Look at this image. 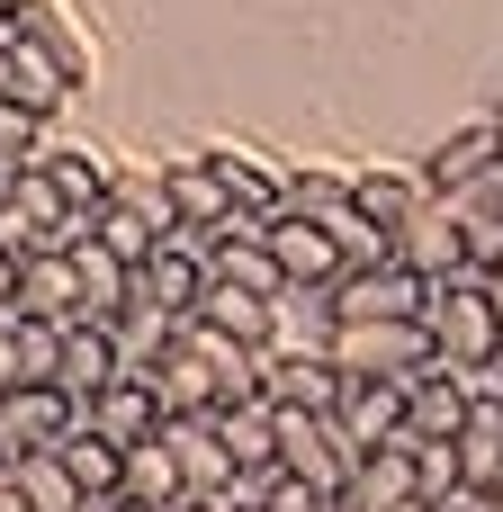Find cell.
I'll list each match as a JSON object with an SVG mask.
<instances>
[{
  "mask_svg": "<svg viewBox=\"0 0 503 512\" xmlns=\"http://www.w3.org/2000/svg\"><path fill=\"white\" fill-rule=\"evenodd\" d=\"M207 162H216L234 216H279V207H288V171H270L252 144H207Z\"/></svg>",
  "mask_w": 503,
  "mask_h": 512,
  "instance_id": "19",
  "label": "cell"
},
{
  "mask_svg": "<svg viewBox=\"0 0 503 512\" xmlns=\"http://www.w3.org/2000/svg\"><path fill=\"white\" fill-rule=\"evenodd\" d=\"M135 378H153V396H162V414H216V369L189 351V333L153 360V369H135Z\"/></svg>",
  "mask_w": 503,
  "mask_h": 512,
  "instance_id": "21",
  "label": "cell"
},
{
  "mask_svg": "<svg viewBox=\"0 0 503 512\" xmlns=\"http://www.w3.org/2000/svg\"><path fill=\"white\" fill-rule=\"evenodd\" d=\"M432 288H441V279H423V270H405V261H378V270H342V279H333V315H342V324H360V315H396V324H423V315H432Z\"/></svg>",
  "mask_w": 503,
  "mask_h": 512,
  "instance_id": "5",
  "label": "cell"
},
{
  "mask_svg": "<svg viewBox=\"0 0 503 512\" xmlns=\"http://www.w3.org/2000/svg\"><path fill=\"white\" fill-rule=\"evenodd\" d=\"M333 360H342V378H423V369H441V351H432V324H396V315H360V324H333Z\"/></svg>",
  "mask_w": 503,
  "mask_h": 512,
  "instance_id": "3",
  "label": "cell"
},
{
  "mask_svg": "<svg viewBox=\"0 0 503 512\" xmlns=\"http://www.w3.org/2000/svg\"><path fill=\"white\" fill-rule=\"evenodd\" d=\"M216 432H225V450H234V468H243V477H270V468H279V405H270V396L225 405V414H216Z\"/></svg>",
  "mask_w": 503,
  "mask_h": 512,
  "instance_id": "22",
  "label": "cell"
},
{
  "mask_svg": "<svg viewBox=\"0 0 503 512\" xmlns=\"http://www.w3.org/2000/svg\"><path fill=\"white\" fill-rule=\"evenodd\" d=\"M63 468L81 477L90 504H117V495H126V441H108V432H90V423L63 441Z\"/></svg>",
  "mask_w": 503,
  "mask_h": 512,
  "instance_id": "26",
  "label": "cell"
},
{
  "mask_svg": "<svg viewBox=\"0 0 503 512\" xmlns=\"http://www.w3.org/2000/svg\"><path fill=\"white\" fill-rule=\"evenodd\" d=\"M45 126H54V117H36V108L0 99V162H9V171H18V162H45V144H54Z\"/></svg>",
  "mask_w": 503,
  "mask_h": 512,
  "instance_id": "32",
  "label": "cell"
},
{
  "mask_svg": "<svg viewBox=\"0 0 503 512\" xmlns=\"http://www.w3.org/2000/svg\"><path fill=\"white\" fill-rule=\"evenodd\" d=\"M54 378H63L81 405H90L99 387H117V378H126L117 333H108V324H90V315H72V324H63V360H54Z\"/></svg>",
  "mask_w": 503,
  "mask_h": 512,
  "instance_id": "14",
  "label": "cell"
},
{
  "mask_svg": "<svg viewBox=\"0 0 503 512\" xmlns=\"http://www.w3.org/2000/svg\"><path fill=\"white\" fill-rule=\"evenodd\" d=\"M333 423H342L360 450H378V441H405V378H342V405H333Z\"/></svg>",
  "mask_w": 503,
  "mask_h": 512,
  "instance_id": "15",
  "label": "cell"
},
{
  "mask_svg": "<svg viewBox=\"0 0 503 512\" xmlns=\"http://www.w3.org/2000/svg\"><path fill=\"white\" fill-rule=\"evenodd\" d=\"M351 198V171H288V207L297 216H333Z\"/></svg>",
  "mask_w": 503,
  "mask_h": 512,
  "instance_id": "33",
  "label": "cell"
},
{
  "mask_svg": "<svg viewBox=\"0 0 503 512\" xmlns=\"http://www.w3.org/2000/svg\"><path fill=\"white\" fill-rule=\"evenodd\" d=\"M9 468H18V495H27V512H90L81 477L63 468V450H27V459H9Z\"/></svg>",
  "mask_w": 503,
  "mask_h": 512,
  "instance_id": "29",
  "label": "cell"
},
{
  "mask_svg": "<svg viewBox=\"0 0 503 512\" xmlns=\"http://www.w3.org/2000/svg\"><path fill=\"white\" fill-rule=\"evenodd\" d=\"M270 252H279V270H288V288H333V279H342L333 234H324L315 216H297V207L270 216Z\"/></svg>",
  "mask_w": 503,
  "mask_h": 512,
  "instance_id": "13",
  "label": "cell"
},
{
  "mask_svg": "<svg viewBox=\"0 0 503 512\" xmlns=\"http://www.w3.org/2000/svg\"><path fill=\"white\" fill-rule=\"evenodd\" d=\"M495 135H503V99H495Z\"/></svg>",
  "mask_w": 503,
  "mask_h": 512,
  "instance_id": "43",
  "label": "cell"
},
{
  "mask_svg": "<svg viewBox=\"0 0 503 512\" xmlns=\"http://www.w3.org/2000/svg\"><path fill=\"white\" fill-rule=\"evenodd\" d=\"M405 512H432V504H405Z\"/></svg>",
  "mask_w": 503,
  "mask_h": 512,
  "instance_id": "45",
  "label": "cell"
},
{
  "mask_svg": "<svg viewBox=\"0 0 503 512\" xmlns=\"http://www.w3.org/2000/svg\"><path fill=\"white\" fill-rule=\"evenodd\" d=\"M9 315H36V324H72V315H81V270H72V252H27Z\"/></svg>",
  "mask_w": 503,
  "mask_h": 512,
  "instance_id": "17",
  "label": "cell"
},
{
  "mask_svg": "<svg viewBox=\"0 0 503 512\" xmlns=\"http://www.w3.org/2000/svg\"><path fill=\"white\" fill-rule=\"evenodd\" d=\"M423 198H432V180H423V171H387V162H378V171H351V207H360L369 225H387V234H396Z\"/></svg>",
  "mask_w": 503,
  "mask_h": 512,
  "instance_id": "23",
  "label": "cell"
},
{
  "mask_svg": "<svg viewBox=\"0 0 503 512\" xmlns=\"http://www.w3.org/2000/svg\"><path fill=\"white\" fill-rule=\"evenodd\" d=\"M0 180H9V162H0Z\"/></svg>",
  "mask_w": 503,
  "mask_h": 512,
  "instance_id": "46",
  "label": "cell"
},
{
  "mask_svg": "<svg viewBox=\"0 0 503 512\" xmlns=\"http://www.w3.org/2000/svg\"><path fill=\"white\" fill-rule=\"evenodd\" d=\"M162 432H171V459H180V486H189L198 504H225L243 468H234V450H225V432H216V414H171Z\"/></svg>",
  "mask_w": 503,
  "mask_h": 512,
  "instance_id": "9",
  "label": "cell"
},
{
  "mask_svg": "<svg viewBox=\"0 0 503 512\" xmlns=\"http://www.w3.org/2000/svg\"><path fill=\"white\" fill-rule=\"evenodd\" d=\"M54 360H63V324L18 315V369H27V378H54Z\"/></svg>",
  "mask_w": 503,
  "mask_h": 512,
  "instance_id": "34",
  "label": "cell"
},
{
  "mask_svg": "<svg viewBox=\"0 0 503 512\" xmlns=\"http://www.w3.org/2000/svg\"><path fill=\"white\" fill-rule=\"evenodd\" d=\"M486 297H495V315H503V261H495V270H486Z\"/></svg>",
  "mask_w": 503,
  "mask_h": 512,
  "instance_id": "38",
  "label": "cell"
},
{
  "mask_svg": "<svg viewBox=\"0 0 503 512\" xmlns=\"http://www.w3.org/2000/svg\"><path fill=\"white\" fill-rule=\"evenodd\" d=\"M18 270H27V252H9V243H0V306L18 297Z\"/></svg>",
  "mask_w": 503,
  "mask_h": 512,
  "instance_id": "36",
  "label": "cell"
},
{
  "mask_svg": "<svg viewBox=\"0 0 503 512\" xmlns=\"http://www.w3.org/2000/svg\"><path fill=\"white\" fill-rule=\"evenodd\" d=\"M45 180L63 189L72 216H99V207L117 198V162H99L90 144H45Z\"/></svg>",
  "mask_w": 503,
  "mask_h": 512,
  "instance_id": "20",
  "label": "cell"
},
{
  "mask_svg": "<svg viewBox=\"0 0 503 512\" xmlns=\"http://www.w3.org/2000/svg\"><path fill=\"white\" fill-rule=\"evenodd\" d=\"M486 162H503V135H495V117H477V126H459V135H450V144H441V153L423 162V180H432L441 198H459V189H468V180H477Z\"/></svg>",
  "mask_w": 503,
  "mask_h": 512,
  "instance_id": "25",
  "label": "cell"
},
{
  "mask_svg": "<svg viewBox=\"0 0 503 512\" xmlns=\"http://www.w3.org/2000/svg\"><path fill=\"white\" fill-rule=\"evenodd\" d=\"M180 512H225V504H198V495H189V504H180Z\"/></svg>",
  "mask_w": 503,
  "mask_h": 512,
  "instance_id": "40",
  "label": "cell"
},
{
  "mask_svg": "<svg viewBox=\"0 0 503 512\" xmlns=\"http://www.w3.org/2000/svg\"><path fill=\"white\" fill-rule=\"evenodd\" d=\"M9 18H18V0H0V27H9Z\"/></svg>",
  "mask_w": 503,
  "mask_h": 512,
  "instance_id": "41",
  "label": "cell"
},
{
  "mask_svg": "<svg viewBox=\"0 0 503 512\" xmlns=\"http://www.w3.org/2000/svg\"><path fill=\"white\" fill-rule=\"evenodd\" d=\"M0 468H9V441H0Z\"/></svg>",
  "mask_w": 503,
  "mask_h": 512,
  "instance_id": "44",
  "label": "cell"
},
{
  "mask_svg": "<svg viewBox=\"0 0 503 512\" xmlns=\"http://www.w3.org/2000/svg\"><path fill=\"white\" fill-rule=\"evenodd\" d=\"M18 378H27V369H18V315L0 306V387H18Z\"/></svg>",
  "mask_w": 503,
  "mask_h": 512,
  "instance_id": "35",
  "label": "cell"
},
{
  "mask_svg": "<svg viewBox=\"0 0 503 512\" xmlns=\"http://www.w3.org/2000/svg\"><path fill=\"white\" fill-rule=\"evenodd\" d=\"M459 486H468V468H459V441H414V495L441 512Z\"/></svg>",
  "mask_w": 503,
  "mask_h": 512,
  "instance_id": "31",
  "label": "cell"
},
{
  "mask_svg": "<svg viewBox=\"0 0 503 512\" xmlns=\"http://www.w3.org/2000/svg\"><path fill=\"white\" fill-rule=\"evenodd\" d=\"M198 324H216V333H234V342L270 351V297H252V288H234V279H207V297H198Z\"/></svg>",
  "mask_w": 503,
  "mask_h": 512,
  "instance_id": "28",
  "label": "cell"
},
{
  "mask_svg": "<svg viewBox=\"0 0 503 512\" xmlns=\"http://www.w3.org/2000/svg\"><path fill=\"white\" fill-rule=\"evenodd\" d=\"M396 261L405 270H423V279H459L468 270V225H459V198H423L405 225H396Z\"/></svg>",
  "mask_w": 503,
  "mask_h": 512,
  "instance_id": "7",
  "label": "cell"
},
{
  "mask_svg": "<svg viewBox=\"0 0 503 512\" xmlns=\"http://www.w3.org/2000/svg\"><path fill=\"white\" fill-rule=\"evenodd\" d=\"M423 324H432V351L450 369H503V315H495V297H486V270L441 279Z\"/></svg>",
  "mask_w": 503,
  "mask_h": 512,
  "instance_id": "1",
  "label": "cell"
},
{
  "mask_svg": "<svg viewBox=\"0 0 503 512\" xmlns=\"http://www.w3.org/2000/svg\"><path fill=\"white\" fill-rule=\"evenodd\" d=\"M0 512H27V495H18V468H0Z\"/></svg>",
  "mask_w": 503,
  "mask_h": 512,
  "instance_id": "37",
  "label": "cell"
},
{
  "mask_svg": "<svg viewBox=\"0 0 503 512\" xmlns=\"http://www.w3.org/2000/svg\"><path fill=\"white\" fill-rule=\"evenodd\" d=\"M72 432H81V396H72L63 378H18V387H0V441H9V459L63 450Z\"/></svg>",
  "mask_w": 503,
  "mask_h": 512,
  "instance_id": "4",
  "label": "cell"
},
{
  "mask_svg": "<svg viewBox=\"0 0 503 512\" xmlns=\"http://www.w3.org/2000/svg\"><path fill=\"white\" fill-rule=\"evenodd\" d=\"M81 234H90V216L63 207V189L45 180V162H18L0 180V243L9 252H72Z\"/></svg>",
  "mask_w": 503,
  "mask_h": 512,
  "instance_id": "2",
  "label": "cell"
},
{
  "mask_svg": "<svg viewBox=\"0 0 503 512\" xmlns=\"http://www.w3.org/2000/svg\"><path fill=\"white\" fill-rule=\"evenodd\" d=\"M72 270H81V315H90V324H108V315L135 297V270H126L99 234H81V243H72Z\"/></svg>",
  "mask_w": 503,
  "mask_h": 512,
  "instance_id": "24",
  "label": "cell"
},
{
  "mask_svg": "<svg viewBox=\"0 0 503 512\" xmlns=\"http://www.w3.org/2000/svg\"><path fill=\"white\" fill-rule=\"evenodd\" d=\"M81 423H90V432H108V441H126V450H135V441H153V432H162V423H171V414H162V396H153V378H135V369H126V378H117V387H99V396H90V405H81Z\"/></svg>",
  "mask_w": 503,
  "mask_h": 512,
  "instance_id": "16",
  "label": "cell"
},
{
  "mask_svg": "<svg viewBox=\"0 0 503 512\" xmlns=\"http://www.w3.org/2000/svg\"><path fill=\"white\" fill-rule=\"evenodd\" d=\"M162 189H171V216H180V234H216L225 216H234V198H225V180H216V162H207V144L198 153H171L162 162Z\"/></svg>",
  "mask_w": 503,
  "mask_h": 512,
  "instance_id": "12",
  "label": "cell"
},
{
  "mask_svg": "<svg viewBox=\"0 0 503 512\" xmlns=\"http://www.w3.org/2000/svg\"><path fill=\"white\" fill-rule=\"evenodd\" d=\"M360 512H405L423 504L414 495V441H378V450H360V468H351V486H342Z\"/></svg>",
  "mask_w": 503,
  "mask_h": 512,
  "instance_id": "18",
  "label": "cell"
},
{
  "mask_svg": "<svg viewBox=\"0 0 503 512\" xmlns=\"http://www.w3.org/2000/svg\"><path fill=\"white\" fill-rule=\"evenodd\" d=\"M117 504H189V486H180V459H171V432H153V441H135L126 450V495Z\"/></svg>",
  "mask_w": 503,
  "mask_h": 512,
  "instance_id": "27",
  "label": "cell"
},
{
  "mask_svg": "<svg viewBox=\"0 0 503 512\" xmlns=\"http://www.w3.org/2000/svg\"><path fill=\"white\" fill-rule=\"evenodd\" d=\"M9 36H27L45 63H63V81H72V90H90V72H99V45H90V27H81L63 0H18Z\"/></svg>",
  "mask_w": 503,
  "mask_h": 512,
  "instance_id": "10",
  "label": "cell"
},
{
  "mask_svg": "<svg viewBox=\"0 0 503 512\" xmlns=\"http://www.w3.org/2000/svg\"><path fill=\"white\" fill-rule=\"evenodd\" d=\"M135 297L189 324V315H198V297H207V243H198V234H171V243L135 270Z\"/></svg>",
  "mask_w": 503,
  "mask_h": 512,
  "instance_id": "11",
  "label": "cell"
},
{
  "mask_svg": "<svg viewBox=\"0 0 503 512\" xmlns=\"http://www.w3.org/2000/svg\"><path fill=\"white\" fill-rule=\"evenodd\" d=\"M279 468L306 477V486H324V495H342L351 468H360V441L333 414H279Z\"/></svg>",
  "mask_w": 503,
  "mask_h": 512,
  "instance_id": "6",
  "label": "cell"
},
{
  "mask_svg": "<svg viewBox=\"0 0 503 512\" xmlns=\"http://www.w3.org/2000/svg\"><path fill=\"white\" fill-rule=\"evenodd\" d=\"M108 512H162V504H108ZM171 512H180V504H171Z\"/></svg>",
  "mask_w": 503,
  "mask_h": 512,
  "instance_id": "39",
  "label": "cell"
},
{
  "mask_svg": "<svg viewBox=\"0 0 503 512\" xmlns=\"http://www.w3.org/2000/svg\"><path fill=\"white\" fill-rule=\"evenodd\" d=\"M261 396L279 414H333L342 405V360L333 351H261Z\"/></svg>",
  "mask_w": 503,
  "mask_h": 512,
  "instance_id": "8",
  "label": "cell"
},
{
  "mask_svg": "<svg viewBox=\"0 0 503 512\" xmlns=\"http://www.w3.org/2000/svg\"><path fill=\"white\" fill-rule=\"evenodd\" d=\"M486 512H503V486H495V495H486Z\"/></svg>",
  "mask_w": 503,
  "mask_h": 512,
  "instance_id": "42",
  "label": "cell"
},
{
  "mask_svg": "<svg viewBox=\"0 0 503 512\" xmlns=\"http://www.w3.org/2000/svg\"><path fill=\"white\" fill-rule=\"evenodd\" d=\"M0 99H18V108H36V117H54L63 99H72V81H63V63H45L27 36H9V90Z\"/></svg>",
  "mask_w": 503,
  "mask_h": 512,
  "instance_id": "30",
  "label": "cell"
}]
</instances>
